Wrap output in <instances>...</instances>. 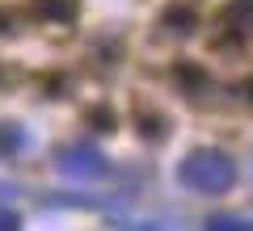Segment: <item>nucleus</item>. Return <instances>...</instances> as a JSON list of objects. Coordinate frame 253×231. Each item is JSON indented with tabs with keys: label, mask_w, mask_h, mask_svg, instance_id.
I'll return each instance as SVG.
<instances>
[{
	"label": "nucleus",
	"mask_w": 253,
	"mask_h": 231,
	"mask_svg": "<svg viewBox=\"0 0 253 231\" xmlns=\"http://www.w3.org/2000/svg\"><path fill=\"white\" fill-rule=\"evenodd\" d=\"M181 181H186V189H194V194H224L236 181V164H232L228 151L203 147V151H194V156H186Z\"/></svg>",
	"instance_id": "obj_1"
},
{
	"label": "nucleus",
	"mask_w": 253,
	"mask_h": 231,
	"mask_svg": "<svg viewBox=\"0 0 253 231\" xmlns=\"http://www.w3.org/2000/svg\"><path fill=\"white\" fill-rule=\"evenodd\" d=\"M59 168L68 172V177L89 181V177H101V172H106V160H101V151L89 147V143H72V147L59 151Z\"/></svg>",
	"instance_id": "obj_2"
},
{
	"label": "nucleus",
	"mask_w": 253,
	"mask_h": 231,
	"mask_svg": "<svg viewBox=\"0 0 253 231\" xmlns=\"http://www.w3.org/2000/svg\"><path fill=\"white\" fill-rule=\"evenodd\" d=\"M224 30L236 42H249L253 38V0H232L224 9Z\"/></svg>",
	"instance_id": "obj_3"
},
{
	"label": "nucleus",
	"mask_w": 253,
	"mask_h": 231,
	"mask_svg": "<svg viewBox=\"0 0 253 231\" xmlns=\"http://www.w3.org/2000/svg\"><path fill=\"white\" fill-rule=\"evenodd\" d=\"M38 17H55V21H68V17H72V0H38Z\"/></svg>",
	"instance_id": "obj_4"
},
{
	"label": "nucleus",
	"mask_w": 253,
	"mask_h": 231,
	"mask_svg": "<svg viewBox=\"0 0 253 231\" xmlns=\"http://www.w3.org/2000/svg\"><path fill=\"white\" fill-rule=\"evenodd\" d=\"M165 26H173V30H186V26H194V9H169L165 13Z\"/></svg>",
	"instance_id": "obj_5"
},
{
	"label": "nucleus",
	"mask_w": 253,
	"mask_h": 231,
	"mask_svg": "<svg viewBox=\"0 0 253 231\" xmlns=\"http://www.w3.org/2000/svg\"><path fill=\"white\" fill-rule=\"evenodd\" d=\"M17 126H0V151H4V156H9V151H17L21 147V139H17Z\"/></svg>",
	"instance_id": "obj_6"
},
{
	"label": "nucleus",
	"mask_w": 253,
	"mask_h": 231,
	"mask_svg": "<svg viewBox=\"0 0 253 231\" xmlns=\"http://www.w3.org/2000/svg\"><path fill=\"white\" fill-rule=\"evenodd\" d=\"M0 227H17V214H0Z\"/></svg>",
	"instance_id": "obj_7"
}]
</instances>
